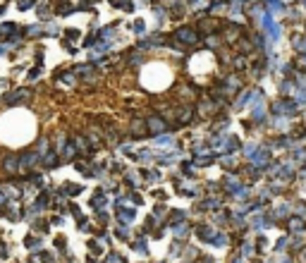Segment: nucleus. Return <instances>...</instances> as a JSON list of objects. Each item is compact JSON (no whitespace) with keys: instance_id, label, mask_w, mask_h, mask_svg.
I'll return each mask as SVG.
<instances>
[{"instance_id":"obj_2","label":"nucleus","mask_w":306,"mask_h":263,"mask_svg":"<svg viewBox=\"0 0 306 263\" xmlns=\"http://www.w3.org/2000/svg\"><path fill=\"white\" fill-rule=\"evenodd\" d=\"M196 234H198L201 242H208V244H211L213 237H216V230H213L211 225H198V228H196Z\"/></svg>"},{"instance_id":"obj_7","label":"nucleus","mask_w":306,"mask_h":263,"mask_svg":"<svg viewBox=\"0 0 306 263\" xmlns=\"http://www.w3.org/2000/svg\"><path fill=\"white\" fill-rule=\"evenodd\" d=\"M172 232L177 239H184L187 234H189V225H184V223H172Z\"/></svg>"},{"instance_id":"obj_4","label":"nucleus","mask_w":306,"mask_h":263,"mask_svg":"<svg viewBox=\"0 0 306 263\" xmlns=\"http://www.w3.org/2000/svg\"><path fill=\"white\" fill-rule=\"evenodd\" d=\"M24 246L31 249V251H41V246H43V239L41 237H34V234H29L27 239H24Z\"/></svg>"},{"instance_id":"obj_12","label":"nucleus","mask_w":306,"mask_h":263,"mask_svg":"<svg viewBox=\"0 0 306 263\" xmlns=\"http://www.w3.org/2000/svg\"><path fill=\"white\" fill-rule=\"evenodd\" d=\"M213 246H225L227 244V234L225 232H216V237H213V242H211Z\"/></svg>"},{"instance_id":"obj_16","label":"nucleus","mask_w":306,"mask_h":263,"mask_svg":"<svg viewBox=\"0 0 306 263\" xmlns=\"http://www.w3.org/2000/svg\"><path fill=\"white\" fill-rule=\"evenodd\" d=\"M7 256H10V246L0 239V259H7Z\"/></svg>"},{"instance_id":"obj_3","label":"nucleus","mask_w":306,"mask_h":263,"mask_svg":"<svg viewBox=\"0 0 306 263\" xmlns=\"http://www.w3.org/2000/svg\"><path fill=\"white\" fill-rule=\"evenodd\" d=\"M134 218H137V210H134V208H120V213H117V220L125 223V225L132 223Z\"/></svg>"},{"instance_id":"obj_17","label":"nucleus","mask_w":306,"mask_h":263,"mask_svg":"<svg viewBox=\"0 0 306 263\" xmlns=\"http://www.w3.org/2000/svg\"><path fill=\"white\" fill-rule=\"evenodd\" d=\"M153 196H156L158 201H161V199L165 201V199H167V194H165V192H163V189H156V192H153Z\"/></svg>"},{"instance_id":"obj_10","label":"nucleus","mask_w":306,"mask_h":263,"mask_svg":"<svg viewBox=\"0 0 306 263\" xmlns=\"http://www.w3.org/2000/svg\"><path fill=\"white\" fill-rule=\"evenodd\" d=\"M132 249H134L137 254H144V256L148 254V244H146V239H144V237H139V242H134V244H132Z\"/></svg>"},{"instance_id":"obj_6","label":"nucleus","mask_w":306,"mask_h":263,"mask_svg":"<svg viewBox=\"0 0 306 263\" xmlns=\"http://www.w3.org/2000/svg\"><path fill=\"white\" fill-rule=\"evenodd\" d=\"M41 163H43L46 168H55L57 163H60V158H57V153H53V151H48V153H43Z\"/></svg>"},{"instance_id":"obj_18","label":"nucleus","mask_w":306,"mask_h":263,"mask_svg":"<svg viewBox=\"0 0 306 263\" xmlns=\"http://www.w3.org/2000/svg\"><path fill=\"white\" fill-rule=\"evenodd\" d=\"M156 218H163L165 215V206H156V213H153Z\"/></svg>"},{"instance_id":"obj_20","label":"nucleus","mask_w":306,"mask_h":263,"mask_svg":"<svg viewBox=\"0 0 306 263\" xmlns=\"http://www.w3.org/2000/svg\"><path fill=\"white\" fill-rule=\"evenodd\" d=\"M158 144H161V146H165V144H170V137H158Z\"/></svg>"},{"instance_id":"obj_9","label":"nucleus","mask_w":306,"mask_h":263,"mask_svg":"<svg viewBox=\"0 0 306 263\" xmlns=\"http://www.w3.org/2000/svg\"><path fill=\"white\" fill-rule=\"evenodd\" d=\"M27 96H29L27 88H22V91H15L12 96H7V103H22V101H24Z\"/></svg>"},{"instance_id":"obj_22","label":"nucleus","mask_w":306,"mask_h":263,"mask_svg":"<svg viewBox=\"0 0 306 263\" xmlns=\"http://www.w3.org/2000/svg\"><path fill=\"white\" fill-rule=\"evenodd\" d=\"M230 263H242V254H234V256L230 259Z\"/></svg>"},{"instance_id":"obj_13","label":"nucleus","mask_w":306,"mask_h":263,"mask_svg":"<svg viewBox=\"0 0 306 263\" xmlns=\"http://www.w3.org/2000/svg\"><path fill=\"white\" fill-rule=\"evenodd\" d=\"M304 223H302V220H297V218H289V230H292V232H294V230H297V232H304Z\"/></svg>"},{"instance_id":"obj_21","label":"nucleus","mask_w":306,"mask_h":263,"mask_svg":"<svg viewBox=\"0 0 306 263\" xmlns=\"http://www.w3.org/2000/svg\"><path fill=\"white\" fill-rule=\"evenodd\" d=\"M55 246H57V249H62V246H65V237H57V239H55Z\"/></svg>"},{"instance_id":"obj_11","label":"nucleus","mask_w":306,"mask_h":263,"mask_svg":"<svg viewBox=\"0 0 306 263\" xmlns=\"http://www.w3.org/2000/svg\"><path fill=\"white\" fill-rule=\"evenodd\" d=\"M115 237H117V239H129V228L122 223L120 228H115Z\"/></svg>"},{"instance_id":"obj_1","label":"nucleus","mask_w":306,"mask_h":263,"mask_svg":"<svg viewBox=\"0 0 306 263\" xmlns=\"http://www.w3.org/2000/svg\"><path fill=\"white\" fill-rule=\"evenodd\" d=\"M36 163H41V156H38L36 151H24V153L19 156V165H22V168H34Z\"/></svg>"},{"instance_id":"obj_5","label":"nucleus","mask_w":306,"mask_h":263,"mask_svg":"<svg viewBox=\"0 0 306 263\" xmlns=\"http://www.w3.org/2000/svg\"><path fill=\"white\" fill-rule=\"evenodd\" d=\"M17 165H19V156H7V158L2 160V168H5L7 173H15Z\"/></svg>"},{"instance_id":"obj_19","label":"nucleus","mask_w":306,"mask_h":263,"mask_svg":"<svg viewBox=\"0 0 306 263\" xmlns=\"http://www.w3.org/2000/svg\"><path fill=\"white\" fill-rule=\"evenodd\" d=\"M98 220H101V223H108V220H110V215H108L106 210H98Z\"/></svg>"},{"instance_id":"obj_15","label":"nucleus","mask_w":306,"mask_h":263,"mask_svg":"<svg viewBox=\"0 0 306 263\" xmlns=\"http://www.w3.org/2000/svg\"><path fill=\"white\" fill-rule=\"evenodd\" d=\"M106 261H108V263H127L122 256H120V254H108V256H106Z\"/></svg>"},{"instance_id":"obj_8","label":"nucleus","mask_w":306,"mask_h":263,"mask_svg":"<svg viewBox=\"0 0 306 263\" xmlns=\"http://www.w3.org/2000/svg\"><path fill=\"white\" fill-rule=\"evenodd\" d=\"M106 204H108V199H106V196H103V192L98 189V192H96V196L91 199V206H93L96 210H101V208H103Z\"/></svg>"},{"instance_id":"obj_23","label":"nucleus","mask_w":306,"mask_h":263,"mask_svg":"<svg viewBox=\"0 0 306 263\" xmlns=\"http://www.w3.org/2000/svg\"><path fill=\"white\" fill-rule=\"evenodd\" d=\"M198 263H216L211 256H203V259H198Z\"/></svg>"},{"instance_id":"obj_14","label":"nucleus","mask_w":306,"mask_h":263,"mask_svg":"<svg viewBox=\"0 0 306 263\" xmlns=\"http://www.w3.org/2000/svg\"><path fill=\"white\" fill-rule=\"evenodd\" d=\"M187 210H172V223H184Z\"/></svg>"}]
</instances>
